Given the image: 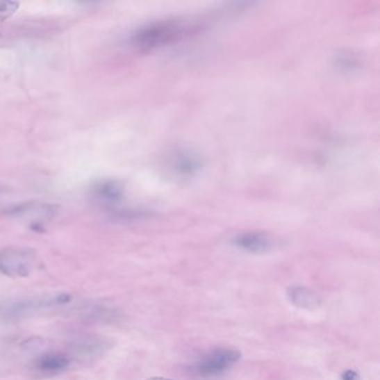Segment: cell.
Masks as SVG:
<instances>
[{"instance_id": "1", "label": "cell", "mask_w": 380, "mask_h": 380, "mask_svg": "<svg viewBox=\"0 0 380 380\" xmlns=\"http://www.w3.org/2000/svg\"><path fill=\"white\" fill-rule=\"evenodd\" d=\"M36 265V254L29 249L7 248L0 251V274L25 278Z\"/></svg>"}, {"instance_id": "2", "label": "cell", "mask_w": 380, "mask_h": 380, "mask_svg": "<svg viewBox=\"0 0 380 380\" xmlns=\"http://www.w3.org/2000/svg\"><path fill=\"white\" fill-rule=\"evenodd\" d=\"M182 26L176 23H156L138 29L133 36V44L141 48H154L169 44L180 36Z\"/></svg>"}, {"instance_id": "3", "label": "cell", "mask_w": 380, "mask_h": 380, "mask_svg": "<svg viewBox=\"0 0 380 380\" xmlns=\"http://www.w3.org/2000/svg\"><path fill=\"white\" fill-rule=\"evenodd\" d=\"M241 354L236 349L214 350L195 363V372L202 377H217L228 372L240 361Z\"/></svg>"}, {"instance_id": "4", "label": "cell", "mask_w": 380, "mask_h": 380, "mask_svg": "<svg viewBox=\"0 0 380 380\" xmlns=\"http://www.w3.org/2000/svg\"><path fill=\"white\" fill-rule=\"evenodd\" d=\"M71 300L67 295H60L53 298L37 299V300H24V301L10 302V304L0 306V317L3 318H18L26 313H31V310L38 308L47 307L53 304H66Z\"/></svg>"}, {"instance_id": "5", "label": "cell", "mask_w": 380, "mask_h": 380, "mask_svg": "<svg viewBox=\"0 0 380 380\" xmlns=\"http://www.w3.org/2000/svg\"><path fill=\"white\" fill-rule=\"evenodd\" d=\"M34 366L42 374H57L69 368L71 359L60 352H48L37 358Z\"/></svg>"}, {"instance_id": "6", "label": "cell", "mask_w": 380, "mask_h": 380, "mask_svg": "<svg viewBox=\"0 0 380 380\" xmlns=\"http://www.w3.org/2000/svg\"><path fill=\"white\" fill-rule=\"evenodd\" d=\"M236 247L251 254H265L272 248V240L265 234L248 232L234 238Z\"/></svg>"}, {"instance_id": "7", "label": "cell", "mask_w": 380, "mask_h": 380, "mask_svg": "<svg viewBox=\"0 0 380 380\" xmlns=\"http://www.w3.org/2000/svg\"><path fill=\"white\" fill-rule=\"evenodd\" d=\"M10 213L16 217H28L35 222L37 221V223H40V221H47L53 217V214L56 213V208L46 203H27V204L15 206Z\"/></svg>"}, {"instance_id": "8", "label": "cell", "mask_w": 380, "mask_h": 380, "mask_svg": "<svg viewBox=\"0 0 380 380\" xmlns=\"http://www.w3.org/2000/svg\"><path fill=\"white\" fill-rule=\"evenodd\" d=\"M291 304L301 309H317L321 306V298L311 289L306 287H291L287 291Z\"/></svg>"}, {"instance_id": "9", "label": "cell", "mask_w": 380, "mask_h": 380, "mask_svg": "<svg viewBox=\"0 0 380 380\" xmlns=\"http://www.w3.org/2000/svg\"><path fill=\"white\" fill-rule=\"evenodd\" d=\"M93 197L101 204L112 206L123 197V188L116 181H103L94 188Z\"/></svg>"}, {"instance_id": "10", "label": "cell", "mask_w": 380, "mask_h": 380, "mask_svg": "<svg viewBox=\"0 0 380 380\" xmlns=\"http://www.w3.org/2000/svg\"><path fill=\"white\" fill-rule=\"evenodd\" d=\"M341 379L342 380H361L359 377V374L357 372H354L352 369H348L346 372H342V376H341Z\"/></svg>"}, {"instance_id": "11", "label": "cell", "mask_w": 380, "mask_h": 380, "mask_svg": "<svg viewBox=\"0 0 380 380\" xmlns=\"http://www.w3.org/2000/svg\"><path fill=\"white\" fill-rule=\"evenodd\" d=\"M147 380H173V379H170V378H165V377H151V378H147Z\"/></svg>"}]
</instances>
